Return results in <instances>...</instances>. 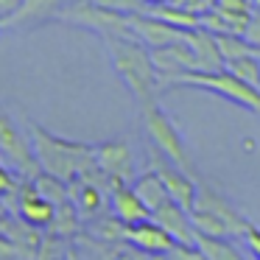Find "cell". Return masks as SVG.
<instances>
[{"instance_id":"cell-25","label":"cell","mask_w":260,"mask_h":260,"mask_svg":"<svg viewBox=\"0 0 260 260\" xmlns=\"http://www.w3.org/2000/svg\"><path fill=\"white\" fill-rule=\"evenodd\" d=\"M76 226H79V213H76V202L70 199V202H64L56 207V215H53L48 230H51L53 235H73Z\"/></svg>"},{"instance_id":"cell-28","label":"cell","mask_w":260,"mask_h":260,"mask_svg":"<svg viewBox=\"0 0 260 260\" xmlns=\"http://www.w3.org/2000/svg\"><path fill=\"white\" fill-rule=\"evenodd\" d=\"M171 260H207V254L196 246V243H176L168 252Z\"/></svg>"},{"instance_id":"cell-19","label":"cell","mask_w":260,"mask_h":260,"mask_svg":"<svg viewBox=\"0 0 260 260\" xmlns=\"http://www.w3.org/2000/svg\"><path fill=\"white\" fill-rule=\"evenodd\" d=\"M104 193L98 185H92V182H84V179H73L70 182V199L76 202V207L81 210V213L92 215L98 213V210L104 207Z\"/></svg>"},{"instance_id":"cell-10","label":"cell","mask_w":260,"mask_h":260,"mask_svg":"<svg viewBox=\"0 0 260 260\" xmlns=\"http://www.w3.org/2000/svg\"><path fill=\"white\" fill-rule=\"evenodd\" d=\"M17 215L42 230V226H51L53 215H56V204L48 202V199L37 190L34 179H23L20 193H17Z\"/></svg>"},{"instance_id":"cell-29","label":"cell","mask_w":260,"mask_h":260,"mask_svg":"<svg viewBox=\"0 0 260 260\" xmlns=\"http://www.w3.org/2000/svg\"><path fill=\"white\" fill-rule=\"evenodd\" d=\"M20 9H23V0H0V23L9 25L14 17H17Z\"/></svg>"},{"instance_id":"cell-24","label":"cell","mask_w":260,"mask_h":260,"mask_svg":"<svg viewBox=\"0 0 260 260\" xmlns=\"http://www.w3.org/2000/svg\"><path fill=\"white\" fill-rule=\"evenodd\" d=\"M230 73H235L241 81L257 87L260 90V56H241V59H230L224 64Z\"/></svg>"},{"instance_id":"cell-12","label":"cell","mask_w":260,"mask_h":260,"mask_svg":"<svg viewBox=\"0 0 260 260\" xmlns=\"http://www.w3.org/2000/svg\"><path fill=\"white\" fill-rule=\"evenodd\" d=\"M126 241H129L132 246L143 249L146 254H168L171 249L176 246V241L154 218L129 224V226H126Z\"/></svg>"},{"instance_id":"cell-26","label":"cell","mask_w":260,"mask_h":260,"mask_svg":"<svg viewBox=\"0 0 260 260\" xmlns=\"http://www.w3.org/2000/svg\"><path fill=\"white\" fill-rule=\"evenodd\" d=\"M20 185H23V179H17V176H14L6 165L0 162V196L6 199L9 210H12L14 215H17V193H20Z\"/></svg>"},{"instance_id":"cell-23","label":"cell","mask_w":260,"mask_h":260,"mask_svg":"<svg viewBox=\"0 0 260 260\" xmlns=\"http://www.w3.org/2000/svg\"><path fill=\"white\" fill-rule=\"evenodd\" d=\"M190 218H193L196 232H204V235H213V238H235V235H232V230H230V224H226L224 218H218L215 213H210V210L193 207Z\"/></svg>"},{"instance_id":"cell-17","label":"cell","mask_w":260,"mask_h":260,"mask_svg":"<svg viewBox=\"0 0 260 260\" xmlns=\"http://www.w3.org/2000/svg\"><path fill=\"white\" fill-rule=\"evenodd\" d=\"M68 6V0H23V9L17 12V17L9 25L14 28H25V25H37L42 20H51L62 14V9Z\"/></svg>"},{"instance_id":"cell-38","label":"cell","mask_w":260,"mask_h":260,"mask_svg":"<svg viewBox=\"0 0 260 260\" xmlns=\"http://www.w3.org/2000/svg\"><path fill=\"white\" fill-rule=\"evenodd\" d=\"M0 28H3V23H0Z\"/></svg>"},{"instance_id":"cell-36","label":"cell","mask_w":260,"mask_h":260,"mask_svg":"<svg viewBox=\"0 0 260 260\" xmlns=\"http://www.w3.org/2000/svg\"><path fill=\"white\" fill-rule=\"evenodd\" d=\"M146 6H162V3H171V0H143Z\"/></svg>"},{"instance_id":"cell-14","label":"cell","mask_w":260,"mask_h":260,"mask_svg":"<svg viewBox=\"0 0 260 260\" xmlns=\"http://www.w3.org/2000/svg\"><path fill=\"white\" fill-rule=\"evenodd\" d=\"M196 207H202V210H210V213H215L218 218H224L226 224H230V230H232V235L235 238H243L246 235V230L252 224H249L246 218H243L241 213H238L235 207H232L230 202H226L221 193H215L213 187H204V185H199V196H196Z\"/></svg>"},{"instance_id":"cell-11","label":"cell","mask_w":260,"mask_h":260,"mask_svg":"<svg viewBox=\"0 0 260 260\" xmlns=\"http://www.w3.org/2000/svg\"><path fill=\"white\" fill-rule=\"evenodd\" d=\"M151 218L174 238L176 243H196V226H193L190 210H185L179 202L168 199L162 207H157L151 213Z\"/></svg>"},{"instance_id":"cell-2","label":"cell","mask_w":260,"mask_h":260,"mask_svg":"<svg viewBox=\"0 0 260 260\" xmlns=\"http://www.w3.org/2000/svg\"><path fill=\"white\" fill-rule=\"evenodd\" d=\"M31 143H34V154L40 159L42 171H48V174L59 176L64 182L79 179L98 165L95 146L79 140H64V137L48 132L40 123H31Z\"/></svg>"},{"instance_id":"cell-9","label":"cell","mask_w":260,"mask_h":260,"mask_svg":"<svg viewBox=\"0 0 260 260\" xmlns=\"http://www.w3.org/2000/svg\"><path fill=\"white\" fill-rule=\"evenodd\" d=\"M129 23H132V31L140 42H146L148 48H162V45H171V42H179L187 37L185 28H176V25L165 23V20L154 17L148 12H137V14H129Z\"/></svg>"},{"instance_id":"cell-3","label":"cell","mask_w":260,"mask_h":260,"mask_svg":"<svg viewBox=\"0 0 260 260\" xmlns=\"http://www.w3.org/2000/svg\"><path fill=\"white\" fill-rule=\"evenodd\" d=\"M162 87H196L221 95L224 101H232L249 112H260V90L246 81H241L226 68L221 70H182V73L159 76V90Z\"/></svg>"},{"instance_id":"cell-31","label":"cell","mask_w":260,"mask_h":260,"mask_svg":"<svg viewBox=\"0 0 260 260\" xmlns=\"http://www.w3.org/2000/svg\"><path fill=\"white\" fill-rule=\"evenodd\" d=\"M243 241H246L249 252L254 254V260H260V230H257V226H249L246 235H243Z\"/></svg>"},{"instance_id":"cell-30","label":"cell","mask_w":260,"mask_h":260,"mask_svg":"<svg viewBox=\"0 0 260 260\" xmlns=\"http://www.w3.org/2000/svg\"><path fill=\"white\" fill-rule=\"evenodd\" d=\"M243 37H246V40L252 42L254 48H260V9H254V12H252V17H249V23H246Z\"/></svg>"},{"instance_id":"cell-6","label":"cell","mask_w":260,"mask_h":260,"mask_svg":"<svg viewBox=\"0 0 260 260\" xmlns=\"http://www.w3.org/2000/svg\"><path fill=\"white\" fill-rule=\"evenodd\" d=\"M0 157L12 168H17L23 179H34L42 174V165L34 154V143L25 140V135L14 126V120L6 112H0Z\"/></svg>"},{"instance_id":"cell-4","label":"cell","mask_w":260,"mask_h":260,"mask_svg":"<svg viewBox=\"0 0 260 260\" xmlns=\"http://www.w3.org/2000/svg\"><path fill=\"white\" fill-rule=\"evenodd\" d=\"M59 20L64 23H73L79 28L87 31H95L101 34L104 40H115V37H135L129 23V14H120V12H109V9L98 6L95 0H73L62 9Z\"/></svg>"},{"instance_id":"cell-7","label":"cell","mask_w":260,"mask_h":260,"mask_svg":"<svg viewBox=\"0 0 260 260\" xmlns=\"http://www.w3.org/2000/svg\"><path fill=\"white\" fill-rule=\"evenodd\" d=\"M148 165H151V171H157L159 179L165 182L171 199L179 202L185 210H190V213H193V207H196V196H199L196 176H190L187 171H182L179 165H174L157 146L151 148V154H148Z\"/></svg>"},{"instance_id":"cell-34","label":"cell","mask_w":260,"mask_h":260,"mask_svg":"<svg viewBox=\"0 0 260 260\" xmlns=\"http://www.w3.org/2000/svg\"><path fill=\"white\" fill-rule=\"evenodd\" d=\"M118 260H148V257H146V252H143V249L135 246V249H126V252L120 254Z\"/></svg>"},{"instance_id":"cell-21","label":"cell","mask_w":260,"mask_h":260,"mask_svg":"<svg viewBox=\"0 0 260 260\" xmlns=\"http://www.w3.org/2000/svg\"><path fill=\"white\" fill-rule=\"evenodd\" d=\"M34 185H37V190H40L48 202L56 204V207L64 202H70V182L59 179V176L48 174V171H42L40 176H34Z\"/></svg>"},{"instance_id":"cell-39","label":"cell","mask_w":260,"mask_h":260,"mask_svg":"<svg viewBox=\"0 0 260 260\" xmlns=\"http://www.w3.org/2000/svg\"><path fill=\"white\" fill-rule=\"evenodd\" d=\"M0 112H3V109H0Z\"/></svg>"},{"instance_id":"cell-13","label":"cell","mask_w":260,"mask_h":260,"mask_svg":"<svg viewBox=\"0 0 260 260\" xmlns=\"http://www.w3.org/2000/svg\"><path fill=\"white\" fill-rule=\"evenodd\" d=\"M151 59L159 76L182 73V70H199L196 51L190 48L187 40L171 42V45H162V48H151Z\"/></svg>"},{"instance_id":"cell-18","label":"cell","mask_w":260,"mask_h":260,"mask_svg":"<svg viewBox=\"0 0 260 260\" xmlns=\"http://www.w3.org/2000/svg\"><path fill=\"white\" fill-rule=\"evenodd\" d=\"M132 187L137 190V196H140L143 202H146V207L151 210V213H154L157 207H162V204L171 199L168 187H165V182H162V179H159L157 171H148V174L137 176Z\"/></svg>"},{"instance_id":"cell-20","label":"cell","mask_w":260,"mask_h":260,"mask_svg":"<svg viewBox=\"0 0 260 260\" xmlns=\"http://www.w3.org/2000/svg\"><path fill=\"white\" fill-rule=\"evenodd\" d=\"M196 246L207 254V260H246L241 249L230 243V238H213L204 235V232H196Z\"/></svg>"},{"instance_id":"cell-22","label":"cell","mask_w":260,"mask_h":260,"mask_svg":"<svg viewBox=\"0 0 260 260\" xmlns=\"http://www.w3.org/2000/svg\"><path fill=\"white\" fill-rule=\"evenodd\" d=\"M215 40H218V48L224 53V64L230 59H241V56H260V48H254L243 34H215Z\"/></svg>"},{"instance_id":"cell-1","label":"cell","mask_w":260,"mask_h":260,"mask_svg":"<svg viewBox=\"0 0 260 260\" xmlns=\"http://www.w3.org/2000/svg\"><path fill=\"white\" fill-rule=\"evenodd\" d=\"M104 42L109 48V56H112L118 76L123 79L132 95L137 98L140 109L148 107V104H157L159 73L154 68L151 51L146 48V42H140L137 37H115V40H104Z\"/></svg>"},{"instance_id":"cell-15","label":"cell","mask_w":260,"mask_h":260,"mask_svg":"<svg viewBox=\"0 0 260 260\" xmlns=\"http://www.w3.org/2000/svg\"><path fill=\"white\" fill-rule=\"evenodd\" d=\"M109 202H112V210L126 226L129 224H137V221H146L151 218V210L146 207L140 196H137L135 187H129L126 182H115L112 185V193H109Z\"/></svg>"},{"instance_id":"cell-32","label":"cell","mask_w":260,"mask_h":260,"mask_svg":"<svg viewBox=\"0 0 260 260\" xmlns=\"http://www.w3.org/2000/svg\"><path fill=\"white\" fill-rule=\"evenodd\" d=\"M0 260H17V249L6 232H0Z\"/></svg>"},{"instance_id":"cell-16","label":"cell","mask_w":260,"mask_h":260,"mask_svg":"<svg viewBox=\"0 0 260 260\" xmlns=\"http://www.w3.org/2000/svg\"><path fill=\"white\" fill-rule=\"evenodd\" d=\"M190 42V48L196 51V59H199V70H221L224 68V53L218 48V40H215L213 31L207 28H190L185 37Z\"/></svg>"},{"instance_id":"cell-8","label":"cell","mask_w":260,"mask_h":260,"mask_svg":"<svg viewBox=\"0 0 260 260\" xmlns=\"http://www.w3.org/2000/svg\"><path fill=\"white\" fill-rule=\"evenodd\" d=\"M95 159L112 182L135 179V154L126 140H104L95 146Z\"/></svg>"},{"instance_id":"cell-37","label":"cell","mask_w":260,"mask_h":260,"mask_svg":"<svg viewBox=\"0 0 260 260\" xmlns=\"http://www.w3.org/2000/svg\"><path fill=\"white\" fill-rule=\"evenodd\" d=\"M249 3H252L254 9H260V0H249Z\"/></svg>"},{"instance_id":"cell-5","label":"cell","mask_w":260,"mask_h":260,"mask_svg":"<svg viewBox=\"0 0 260 260\" xmlns=\"http://www.w3.org/2000/svg\"><path fill=\"white\" fill-rule=\"evenodd\" d=\"M143 126H146L151 143L171 159V162L179 165L182 171H187L190 176H196L193 159H190V154H187V146H185V140H182L179 129H176V123L168 118V112L159 109V104L143 107Z\"/></svg>"},{"instance_id":"cell-35","label":"cell","mask_w":260,"mask_h":260,"mask_svg":"<svg viewBox=\"0 0 260 260\" xmlns=\"http://www.w3.org/2000/svg\"><path fill=\"white\" fill-rule=\"evenodd\" d=\"M40 260H59V257H56V254H51V252H48V246H45V243H42V252H40Z\"/></svg>"},{"instance_id":"cell-33","label":"cell","mask_w":260,"mask_h":260,"mask_svg":"<svg viewBox=\"0 0 260 260\" xmlns=\"http://www.w3.org/2000/svg\"><path fill=\"white\" fill-rule=\"evenodd\" d=\"M12 218H14V213L9 210L6 199L0 196V232H6V230H9V224H12Z\"/></svg>"},{"instance_id":"cell-27","label":"cell","mask_w":260,"mask_h":260,"mask_svg":"<svg viewBox=\"0 0 260 260\" xmlns=\"http://www.w3.org/2000/svg\"><path fill=\"white\" fill-rule=\"evenodd\" d=\"M98 6L109 9V12H120V14H137L146 9L143 0H95Z\"/></svg>"}]
</instances>
